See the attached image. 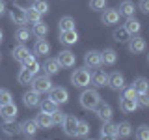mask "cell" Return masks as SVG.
Here are the masks:
<instances>
[{"mask_svg": "<svg viewBox=\"0 0 149 140\" xmlns=\"http://www.w3.org/2000/svg\"><path fill=\"white\" fill-rule=\"evenodd\" d=\"M78 101H80V106L86 110H93L97 105H99L101 101V95L97 90H84L80 93V97H78Z\"/></svg>", "mask_w": 149, "mask_h": 140, "instance_id": "obj_1", "label": "cell"}, {"mask_svg": "<svg viewBox=\"0 0 149 140\" xmlns=\"http://www.w3.org/2000/svg\"><path fill=\"white\" fill-rule=\"evenodd\" d=\"M32 90H36L37 93H49L50 88H52V80H50V75H36L34 78H32Z\"/></svg>", "mask_w": 149, "mask_h": 140, "instance_id": "obj_2", "label": "cell"}, {"mask_svg": "<svg viewBox=\"0 0 149 140\" xmlns=\"http://www.w3.org/2000/svg\"><path fill=\"white\" fill-rule=\"evenodd\" d=\"M90 78H91V73L88 71V67L74 69L73 75H71V82H73V86H77V88L90 86Z\"/></svg>", "mask_w": 149, "mask_h": 140, "instance_id": "obj_3", "label": "cell"}, {"mask_svg": "<svg viewBox=\"0 0 149 140\" xmlns=\"http://www.w3.org/2000/svg\"><path fill=\"white\" fill-rule=\"evenodd\" d=\"M102 62H101V52L99 50H88L86 56H84V67L88 69H97L101 67Z\"/></svg>", "mask_w": 149, "mask_h": 140, "instance_id": "obj_4", "label": "cell"}, {"mask_svg": "<svg viewBox=\"0 0 149 140\" xmlns=\"http://www.w3.org/2000/svg\"><path fill=\"white\" fill-rule=\"evenodd\" d=\"M17 114H19V110H17V105L13 101L6 103V105H0V116H2L4 121H15Z\"/></svg>", "mask_w": 149, "mask_h": 140, "instance_id": "obj_5", "label": "cell"}, {"mask_svg": "<svg viewBox=\"0 0 149 140\" xmlns=\"http://www.w3.org/2000/svg\"><path fill=\"white\" fill-rule=\"evenodd\" d=\"M77 125H78V120L73 114H65V118L62 121V127H63V133L67 136H77Z\"/></svg>", "mask_w": 149, "mask_h": 140, "instance_id": "obj_6", "label": "cell"}, {"mask_svg": "<svg viewBox=\"0 0 149 140\" xmlns=\"http://www.w3.org/2000/svg\"><path fill=\"white\" fill-rule=\"evenodd\" d=\"M49 97L52 99L56 105H63V103H67L69 101V92L65 90V88H50V92H49Z\"/></svg>", "mask_w": 149, "mask_h": 140, "instance_id": "obj_7", "label": "cell"}, {"mask_svg": "<svg viewBox=\"0 0 149 140\" xmlns=\"http://www.w3.org/2000/svg\"><path fill=\"white\" fill-rule=\"evenodd\" d=\"M37 123H36V120H24V121H21V125L17 127V131L21 134H24V136H36V133H37Z\"/></svg>", "mask_w": 149, "mask_h": 140, "instance_id": "obj_8", "label": "cell"}, {"mask_svg": "<svg viewBox=\"0 0 149 140\" xmlns=\"http://www.w3.org/2000/svg\"><path fill=\"white\" fill-rule=\"evenodd\" d=\"M9 19H11L15 24L24 26L26 24V9L21 8V6H13L11 9H9Z\"/></svg>", "mask_w": 149, "mask_h": 140, "instance_id": "obj_9", "label": "cell"}, {"mask_svg": "<svg viewBox=\"0 0 149 140\" xmlns=\"http://www.w3.org/2000/svg\"><path fill=\"white\" fill-rule=\"evenodd\" d=\"M127 41H129V50L132 54H140V52H143V50H146V39H143V37H140L138 34L136 36H130Z\"/></svg>", "mask_w": 149, "mask_h": 140, "instance_id": "obj_10", "label": "cell"}, {"mask_svg": "<svg viewBox=\"0 0 149 140\" xmlns=\"http://www.w3.org/2000/svg\"><path fill=\"white\" fill-rule=\"evenodd\" d=\"M93 110H95L97 118H99L101 121H108V120H112V106L108 105V103L99 101V105H97Z\"/></svg>", "mask_w": 149, "mask_h": 140, "instance_id": "obj_11", "label": "cell"}, {"mask_svg": "<svg viewBox=\"0 0 149 140\" xmlns=\"http://www.w3.org/2000/svg\"><path fill=\"white\" fill-rule=\"evenodd\" d=\"M90 82L93 84L95 88H104L106 84H108V73L106 71H102V69L97 67V71L91 75V78H90Z\"/></svg>", "mask_w": 149, "mask_h": 140, "instance_id": "obj_12", "label": "cell"}, {"mask_svg": "<svg viewBox=\"0 0 149 140\" xmlns=\"http://www.w3.org/2000/svg\"><path fill=\"white\" fill-rule=\"evenodd\" d=\"M106 86H110L112 90H116V92H119L121 88L125 86V77L121 75L119 71H114V73H110L108 75V84Z\"/></svg>", "mask_w": 149, "mask_h": 140, "instance_id": "obj_13", "label": "cell"}, {"mask_svg": "<svg viewBox=\"0 0 149 140\" xmlns=\"http://www.w3.org/2000/svg\"><path fill=\"white\" fill-rule=\"evenodd\" d=\"M101 21H102V24H106V26L118 24V22H119V11H118V9H102Z\"/></svg>", "mask_w": 149, "mask_h": 140, "instance_id": "obj_14", "label": "cell"}, {"mask_svg": "<svg viewBox=\"0 0 149 140\" xmlns=\"http://www.w3.org/2000/svg\"><path fill=\"white\" fill-rule=\"evenodd\" d=\"M56 60L60 62L62 67H73V65L77 64V56H74V52H71V50H62Z\"/></svg>", "mask_w": 149, "mask_h": 140, "instance_id": "obj_15", "label": "cell"}, {"mask_svg": "<svg viewBox=\"0 0 149 140\" xmlns=\"http://www.w3.org/2000/svg\"><path fill=\"white\" fill-rule=\"evenodd\" d=\"M41 93H37L36 90H30V92H24V95H22V103H24V106H28V108H34V106L39 105L41 101Z\"/></svg>", "mask_w": 149, "mask_h": 140, "instance_id": "obj_16", "label": "cell"}, {"mask_svg": "<svg viewBox=\"0 0 149 140\" xmlns=\"http://www.w3.org/2000/svg\"><path fill=\"white\" fill-rule=\"evenodd\" d=\"M21 64H22V67H26L32 75H37V71L41 69V65L37 64V60H36V54H30V52L26 54V58L22 60Z\"/></svg>", "mask_w": 149, "mask_h": 140, "instance_id": "obj_17", "label": "cell"}, {"mask_svg": "<svg viewBox=\"0 0 149 140\" xmlns=\"http://www.w3.org/2000/svg\"><path fill=\"white\" fill-rule=\"evenodd\" d=\"M78 41V32L74 30H63V32H60V43H63V45H74Z\"/></svg>", "mask_w": 149, "mask_h": 140, "instance_id": "obj_18", "label": "cell"}, {"mask_svg": "<svg viewBox=\"0 0 149 140\" xmlns=\"http://www.w3.org/2000/svg\"><path fill=\"white\" fill-rule=\"evenodd\" d=\"M123 28H125V32H127L129 36H136V34H140V30H142V22H140L138 19H134V17H129Z\"/></svg>", "mask_w": 149, "mask_h": 140, "instance_id": "obj_19", "label": "cell"}, {"mask_svg": "<svg viewBox=\"0 0 149 140\" xmlns=\"http://www.w3.org/2000/svg\"><path fill=\"white\" fill-rule=\"evenodd\" d=\"M60 67H62V65H60V62L56 58H47L45 64L41 65V69H45V73L50 75V77L56 75V73H60Z\"/></svg>", "mask_w": 149, "mask_h": 140, "instance_id": "obj_20", "label": "cell"}, {"mask_svg": "<svg viewBox=\"0 0 149 140\" xmlns=\"http://www.w3.org/2000/svg\"><path fill=\"white\" fill-rule=\"evenodd\" d=\"M132 134V125L129 121H121V123H116V138H127Z\"/></svg>", "mask_w": 149, "mask_h": 140, "instance_id": "obj_21", "label": "cell"}, {"mask_svg": "<svg viewBox=\"0 0 149 140\" xmlns=\"http://www.w3.org/2000/svg\"><path fill=\"white\" fill-rule=\"evenodd\" d=\"M119 17H134V11H136V8H134V2H130V0H123V2L119 4Z\"/></svg>", "mask_w": 149, "mask_h": 140, "instance_id": "obj_22", "label": "cell"}, {"mask_svg": "<svg viewBox=\"0 0 149 140\" xmlns=\"http://www.w3.org/2000/svg\"><path fill=\"white\" fill-rule=\"evenodd\" d=\"M101 62L104 65H116V62H118V52L114 49H104L101 52Z\"/></svg>", "mask_w": 149, "mask_h": 140, "instance_id": "obj_23", "label": "cell"}, {"mask_svg": "<svg viewBox=\"0 0 149 140\" xmlns=\"http://www.w3.org/2000/svg\"><path fill=\"white\" fill-rule=\"evenodd\" d=\"M49 52H50L49 41H45V37H39V39L36 41V45H34V54L36 56H45V54H49Z\"/></svg>", "mask_w": 149, "mask_h": 140, "instance_id": "obj_24", "label": "cell"}, {"mask_svg": "<svg viewBox=\"0 0 149 140\" xmlns=\"http://www.w3.org/2000/svg\"><path fill=\"white\" fill-rule=\"evenodd\" d=\"M36 123L39 129H50L52 127V118H50V114H47V112H39V114L36 116Z\"/></svg>", "mask_w": 149, "mask_h": 140, "instance_id": "obj_25", "label": "cell"}, {"mask_svg": "<svg viewBox=\"0 0 149 140\" xmlns=\"http://www.w3.org/2000/svg\"><path fill=\"white\" fill-rule=\"evenodd\" d=\"M119 108L125 112V114H130V112H134L138 108V103L136 99H129V97H121L119 99Z\"/></svg>", "mask_w": 149, "mask_h": 140, "instance_id": "obj_26", "label": "cell"}, {"mask_svg": "<svg viewBox=\"0 0 149 140\" xmlns=\"http://www.w3.org/2000/svg\"><path fill=\"white\" fill-rule=\"evenodd\" d=\"M101 138H116V123H112V120L102 121V127H101Z\"/></svg>", "mask_w": 149, "mask_h": 140, "instance_id": "obj_27", "label": "cell"}, {"mask_svg": "<svg viewBox=\"0 0 149 140\" xmlns=\"http://www.w3.org/2000/svg\"><path fill=\"white\" fill-rule=\"evenodd\" d=\"M132 88L136 90V93H147L149 90V82H147V78H143V77H136L132 80Z\"/></svg>", "mask_w": 149, "mask_h": 140, "instance_id": "obj_28", "label": "cell"}, {"mask_svg": "<svg viewBox=\"0 0 149 140\" xmlns=\"http://www.w3.org/2000/svg\"><path fill=\"white\" fill-rule=\"evenodd\" d=\"M30 52V50L24 47V43H19L17 47H13V60H17V62H22V60L26 58V54Z\"/></svg>", "mask_w": 149, "mask_h": 140, "instance_id": "obj_29", "label": "cell"}, {"mask_svg": "<svg viewBox=\"0 0 149 140\" xmlns=\"http://www.w3.org/2000/svg\"><path fill=\"white\" fill-rule=\"evenodd\" d=\"M32 34H34L36 37H45L47 34H49V26H47L43 21H37V22H34V28H32Z\"/></svg>", "mask_w": 149, "mask_h": 140, "instance_id": "obj_30", "label": "cell"}, {"mask_svg": "<svg viewBox=\"0 0 149 140\" xmlns=\"http://www.w3.org/2000/svg\"><path fill=\"white\" fill-rule=\"evenodd\" d=\"M74 28V19L73 17H69V15H65L62 17L58 21V32H63V30H73Z\"/></svg>", "mask_w": 149, "mask_h": 140, "instance_id": "obj_31", "label": "cell"}, {"mask_svg": "<svg viewBox=\"0 0 149 140\" xmlns=\"http://www.w3.org/2000/svg\"><path fill=\"white\" fill-rule=\"evenodd\" d=\"M37 106L41 108V112H47V114H50V112H54L56 108H58V105H56V103L50 99V97H49V99H41Z\"/></svg>", "mask_w": 149, "mask_h": 140, "instance_id": "obj_32", "label": "cell"}, {"mask_svg": "<svg viewBox=\"0 0 149 140\" xmlns=\"http://www.w3.org/2000/svg\"><path fill=\"white\" fill-rule=\"evenodd\" d=\"M30 36H32V32L28 30L26 26H19V30L15 32V39L19 43H26V41L30 39Z\"/></svg>", "mask_w": 149, "mask_h": 140, "instance_id": "obj_33", "label": "cell"}, {"mask_svg": "<svg viewBox=\"0 0 149 140\" xmlns=\"http://www.w3.org/2000/svg\"><path fill=\"white\" fill-rule=\"evenodd\" d=\"M34 77H36V75H32L26 67H22L21 71H19V75H17V80H19V84H30Z\"/></svg>", "mask_w": 149, "mask_h": 140, "instance_id": "obj_34", "label": "cell"}, {"mask_svg": "<svg viewBox=\"0 0 149 140\" xmlns=\"http://www.w3.org/2000/svg\"><path fill=\"white\" fill-rule=\"evenodd\" d=\"M77 136H80V138H88V136H90V123H88V121H80V120H78Z\"/></svg>", "mask_w": 149, "mask_h": 140, "instance_id": "obj_35", "label": "cell"}, {"mask_svg": "<svg viewBox=\"0 0 149 140\" xmlns=\"http://www.w3.org/2000/svg\"><path fill=\"white\" fill-rule=\"evenodd\" d=\"M37 21H41V13L37 11L34 6H30L26 9V22H32V24H34V22H37Z\"/></svg>", "mask_w": 149, "mask_h": 140, "instance_id": "obj_36", "label": "cell"}, {"mask_svg": "<svg viewBox=\"0 0 149 140\" xmlns=\"http://www.w3.org/2000/svg\"><path fill=\"white\" fill-rule=\"evenodd\" d=\"M112 37H114V41H118V43H125V41H127L130 36L125 32V28H119V30H114Z\"/></svg>", "mask_w": 149, "mask_h": 140, "instance_id": "obj_37", "label": "cell"}, {"mask_svg": "<svg viewBox=\"0 0 149 140\" xmlns=\"http://www.w3.org/2000/svg\"><path fill=\"white\" fill-rule=\"evenodd\" d=\"M50 118H52V123L54 125H62V121H63V118H65V114L60 108H56L54 112H50Z\"/></svg>", "mask_w": 149, "mask_h": 140, "instance_id": "obj_38", "label": "cell"}, {"mask_svg": "<svg viewBox=\"0 0 149 140\" xmlns=\"http://www.w3.org/2000/svg\"><path fill=\"white\" fill-rule=\"evenodd\" d=\"M90 8L93 11H102L106 8V0H90Z\"/></svg>", "mask_w": 149, "mask_h": 140, "instance_id": "obj_39", "label": "cell"}, {"mask_svg": "<svg viewBox=\"0 0 149 140\" xmlns=\"http://www.w3.org/2000/svg\"><path fill=\"white\" fill-rule=\"evenodd\" d=\"M136 138H140V140H147L149 138V127L147 125H140L136 129Z\"/></svg>", "mask_w": 149, "mask_h": 140, "instance_id": "obj_40", "label": "cell"}, {"mask_svg": "<svg viewBox=\"0 0 149 140\" xmlns=\"http://www.w3.org/2000/svg\"><path fill=\"white\" fill-rule=\"evenodd\" d=\"M34 8H36L37 11L41 13V15H43V13H47V11H49V2H47V0H36Z\"/></svg>", "mask_w": 149, "mask_h": 140, "instance_id": "obj_41", "label": "cell"}, {"mask_svg": "<svg viewBox=\"0 0 149 140\" xmlns=\"http://www.w3.org/2000/svg\"><path fill=\"white\" fill-rule=\"evenodd\" d=\"M121 90H123V95H121V97H129V99H136V95H138V93H136V90H134L132 86H123Z\"/></svg>", "mask_w": 149, "mask_h": 140, "instance_id": "obj_42", "label": "cell"}, {"mask_svg": "<svg viewBox=\"0 0 149 140\" xmlns=\"http://www.w3.org/2000/svg\"><path fill=\"white\" fill-rule=\"evenodd\" d=\"M11 92L9 90H0V105H6V103H11Z\"/></svg>", "mask_w": 149, "mask_h": 140, "instance_id": "obj_43", "label": "cell"}, {"mask_svg": "<svg viewBox=\"0 0 149 140\" xmlns=\"http://www.w3.org/2000/svg\"><path fill=\"white\" fill-rule=\"evenodd\" d=\"M136 103L140 106H149V95H147V93H138V95H136Z\"/></svg>", "mask_w": 149, "mask_h": 140, "instance_id": "obj_44", "label": "cell"}, {"mask_svg": "<svg viewBox=\"0 0 149 140\" xmlns=\"http://www.w3.org/2000/svg\"><path fill=\"white\" fill-rule=\"evenodd\" d=\"M17 131V127L13 125V121H4V133L6 134H13Z\"/></svg>", "mask_w": 149, "mask_h": 140, "instance_id": "obj_45", "label": "cell"}, {"mask_svg": "<svg viewBox=\"0 0 149 140\" xmlns=\"http://www.w3.org/2000/svg\"><path fill=\"white\" fill-rule=\"evenodd\" d=\"M138 8H140V11H142V13H149V0H140Z\"/></svg>", "mask_w": 149, "mask_h": 140, "instance_id": "obj_46", "label": "cell"}, {"mask_svg": "<svg viewBox=\"0 0 149 140\" xmlns=\"http://www.w3.org/2000/svg\"><path fill=\"white\" fill-rule=\"evenodd\" d=\"M4 13H6V2H4V0H0V17H2Z\"/></svg>", "mask_w": 149, "mask_h": 140, "instance_id": "obj_47", "label": "cell"}, {"mask_svg": "<svg viewBox=\"0 0 149 140\" xmlns=\"http://www.w3.org/2000/svg\"><path fill=\"white\" fill-rule=\"evenodd\" d=\"M2 39H4V34H2V30H0V43H2Z\"/></svg>", "mask_w": 149, "mask_h": 140, "instance_id": "obj_48", "label": "cell"}]
</instances>
